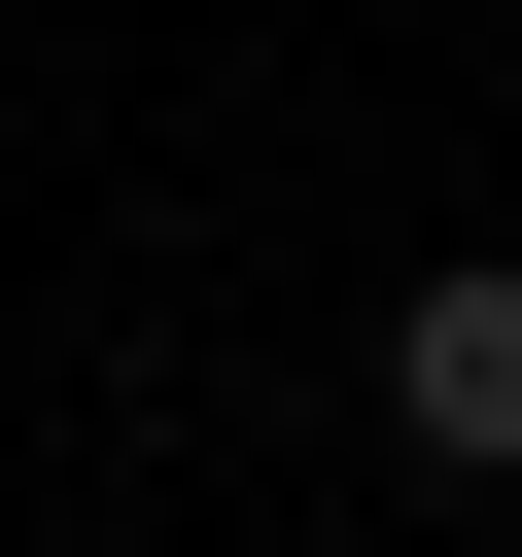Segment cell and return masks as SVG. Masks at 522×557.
I'll use <instances>...</instances> for the list:
<instances>
[{
    "instance_id": "cell-1",
    "label": "cell",
    "mask_w": 522,
    "mask_h": 557,
    "mask_svg": "<svg viewBox=\"0 0 522 557\" xmlns=\"http://www.w3.org/2000/svg\"><path fill=\"white\" fill-rule=\"evenodd\" d=\"M383 418H418L452 487H522V244H452V278H383Z\"/></svg>"
}]
</instances>
